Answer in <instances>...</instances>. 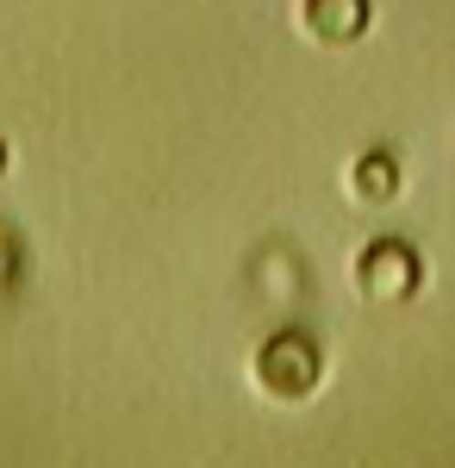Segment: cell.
Listing matches in <instances>:
<instances>
[{"label": "cell", "instance_id": "4", "mask_svg": "<svg viewBox=\"0 0 455 468\" xmlns=\"http://www.w3.org/2000/svg\"><path fill=\"white\" fill-rule=\"evenodd\" d=\"M399 187H406V181H399V156H386V150H368V156L355 163V176H350V194L368 200V207H386Z\"/></svg>", "mask_w": 455, "mask_h": 468}, {"label": "cell", "instance_id": "5", "mask_svg": "<svg viewBox=\"0 0 455 468\" xmlns=\"http://www.w3.org/2000/svg\"><path fill=\"white\" fill-rule=\"evenodd\" d=\"M13 262H19V256H13V238H6V231H0V282H6V275H13Z\"/></svg>", "mask_w": 455, "mask_h": 468}, {"label": "cell", "instance_id": "1", "mask_svg": "<svg viewBox=\"0 0 455 468\" xmlns=\"http://www.w3.org/2000/svg\"><path fill=\"white\" fill-rule=\"evenodd\" d=\"M318 350L312 337H300V331H275L262 350H256V362H249V381H256V394L280 399V406H300V399L318 394Z\"/></svg>", "mask_w": 455, "mask_h": 468}, {"label": "cell", "instance_id": "6", "mask_svg": "<svg viewBox=\"0 0 455 468\" xmlns=\"http://www.w3.org/2000/svg\"><path fill=\"white\" fill-rule=\"evenodd\" d=\"M0 169H6V144H0Z\"/></svg>", "mask_w": 455, "mask_h": 468}, {"label": "cell", "instance_id": "2", "mask_svg": "<svg viewBox=\"0 0 455 468\" xmlns=\"http://www.w3.org/2000/svg\"><path fill=\"white\" fill-rule=\"evenodd\" d=\"M418 282H424L418 256H412V244H399V238H375L368 250L355 256V288H362V300H375V306L412 300Z\"/></svg>", "mask_w": 455, "mask_h": 468}, {"label": "cell", "instance_id": "3", "mask_svg": "<svg viewBox=\"0 0 455 468\" xmlns=\"http://www.w3.org/2000/svg\"><path fill=\"white\" fill-rule=\"evenodd\" d=\"M300 32L312 44H355L368 32V0H300Z\"/></svg>", "mask_w": 455, "mask_h": 468}]
</instances>
